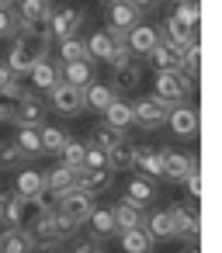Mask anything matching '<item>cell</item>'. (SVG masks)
<instances>
[{
  "label": "cell",
  "mask_w": 222,
  "mask_h": 253,
  "mask_svg": "<svg viewBox=\"0 0 222 253\" xmlns=\"http://www.w3.org/2000/svg\"><path fill=\"white\" fill-rule=\"evenodd\" d=\"M49 45H52V35L49 32H25V28H18L14 45L7 52V70L18 73V77L32 73V66L49 56Z\"/></svg>",
  "instance_id": "6da1fadb"
},
{
  "label": "cell",
  "mask_w": 222,
  "mask_h": 253,
  "mask_svg": "<svg viewBox=\"0 0 222 253\" xmlns=\"http://www.w3.org/2000/svg\"><path fill=\"white\" fill-rule=\"evenodd\" d=\"M77 229H80V225H73L70 218H63V215L56 211V205H52V208H45V211L39 215V222L32 225V239H35V246H59V243H66Z\"/></svg>",
  "instance_id": "7a4b0ae2"
},
{
  "label": "cell",
  "mask_w": 222,
  "mask_h": 253,
  "mask_svg": "<svg viewBox=\"0 0 222 253\" xmlns=\"http://www.w3.org/2000/svg\"><path fill=\"white\" fill-rule=\"evenodd\" d=\"M191 90H194V80H187L180 70H163V73H156L153 97H156L160 104H167V108H174V104H184Z\"/></svg>",
  "instance_id": "3957f363"
},
{
  "label": "cell",
  "mask_w": 222,
  "mask_h": 253,
  "mask_svg": "<svg viewBox=\"0 0 222 253\" xmlns=\"http://www.w3.org/2000/svg\"><path fill=\"white\" fill-rule=\"evenodd\" d=\"M56 211H59L63 218H70L73 225H84L87 215L94 211V194H87V191H80V187H70V191H63V194L56 198Z\"/></svg>",
  "instance_id": "277c9868"
},
{
  "label": "cell",
  "mask_w": 222,
  "mask_h": 253,
  "mask_svg": "<svg viewBox=\"0 0 222 253\" xmlns=\"http://www.w3.org/2000/svg\"><path fill=\"white\" fill-rule=\"evenodd\" d=\"M49 0H18V28L25 32H49Z\"/></svg>",
  "instance_id": "5b68a950"
},
{
  "label": "cell",
  "mask_w": 222,
  "mask_h": 253,
  "mask_svg": "<svg viewBox=\"0 0 222 253\" xmlns=\"http://www.w3.org/2000/svg\"><path fill=\"white\" fill-rule=\"evenodd\" d=\"M49 94V104L59 111V115H66V118H77L80 111H84V87H73V84H56L52 90H45Z\"/></svg>",
  "instance_id": "8992f818"
},
{
  "label": "cell",
  "mask_w": 222,
  "mask_h": 253,
  "mask_svg": "<svg viewBox=\"0 0 222 253\" xmlns=\"http://www.w3.org/2000/svg\"><path fill=\"white\" fill-rule=\"evenodd\" d=\"M84 21H87V14L80 11V7H63V11H52L49 14V35L52 39H73L77 32H84Z\"/></svg>",
  "instance_id": "52a82bcc"
},
{
  "label": "cell",
  "mask_w": 222,
  "mask_h": 253,
  "mask_svg": "<svg viewBox=\"0 0 222 253\" xmlns=\"http://www.w3.org/2000/svg\"><path fill=\"white\" fill-rule=\"evenodd\" d=\"M170 218H174L177 239H187V243L198 239L201 218H198V205H194V201H177V205H170Z\"/></svg>",
  "instance_id": "ba28073f"
},
{
  "label": "cell",
  "mask_w": 222,
  "mask_h": 253,
  "mask_svg": "<svg viewBox=\"0 0 222 253\" xmlns=\"http://www.w3.org/2000/svg\"><path fill=\"white\" fill-rule=\"evenodd\" d=\"M167 104H160L156 97H146V101H135L132 104V125H139V128H146V132H153V128H160V125H167Z\"/></svg>",
  "instance_id": "9c48e42d"
},
{
  "label": "cell",
  "mask_w": 222,
  "mask_h": 253,
  "mask_svg": "<svg viewBox=\"0 0 222 253\" xmlns=\"http://www.w3.org/2000/svg\"><path fill=\"white\" fill-rule=\"evenodd\" d=\"M45 118V104L35 94H21L18 97V111H14V125L18 128H39Z\"/></svg>",
  "instance_id": "30bf717a"
},
{
  "label": "cell",
  "mask_w": 222,
  "mask_h": 253,
  "mask_svg": "<svg viewBox=\"0 0 222 253\" xmlns=\"http://www.w3.org/2000/svg\"><path fill=\"white\" fill-rule=\"evenodd\" d=\"M125 42H129V52L132 56H146L160 42V28H153V25H132L125 32Z\"/></svg>",
  "instance_id": "8fae6325"
},
{
  "label": "cell",
  "mask_w": 222,
  "mask_h": 253,
  "mask_svg": "<svg viewBox=\"0 0 222 253\" xmlns=\"http://www.w3.org/2000/svg\"><path fill=\"white\" fill-rule=\"evenodd\" d=\"M167 122H170L174 135H180V139H187V135L198 132V111L187 108V104H174V108L167 111Z\"/></svg>",
  "instance_id": "7c38bea8"
},
{
  "label": "cell",
  "mask_w": 222,
  "mask_h": 253,
  "mask_svg": "<svg viewBox=\"0 0 222 253\" xmlns=\"http://www.w3.org/2000/svg\"><path fill=\"white\" fill-rule=\"evenodd\" d=\"M139 7L132 0H118V4H108V28H118V32H129L132 25H139Z\"/></svg>",
  "instance_id": "4fadbf2b"
},
{
  "label": "cell",
  "mask_w": 222,
  "mask_h": 253,
  "mask_svg": "<svg viewBox=\"0 0 222 253\" xmlns=\"http://www.w3.org/2000/svg\"><path fill=\"white\" fill-rule=\"evenodd\" d=\"M160 35H163V42H170L174 49H187L194 39H198V28H187L184 21H177L174 14L163 21V28H160Z\"/></svg>",
  "instance_id": "5bb4252c"
},
{
  "label": "cell",
  "mask_w": 222,
  "mask_h": 253,
  "mask_svg": "<svg viewBox=\"0 0 222 253\" xmlns=\"http://www.w3.org/2000/svg\"><path fill=\"white\" fill-rule=\"evenodd\" d=\"M111 170L104 167V170H94V167H80L77 170V187L80 191H87V194H101V191H108L111 187Z\"/></svg>",
  "instance_id": "9a60e30c"
},
{
  "label": "cell",
  "mask_w": 222,
  "mask_h": 253,
  "mask_svg": "<svg viewBox=\"0 0 222 253\" xmlns=\"http://www.w3.org/2000/svg\"><path fill=\"white\" fill-rule=\"evenodd\" d=\"M115 73H111V90L118 94V90H135L139 87V80H142V66L135 63V59H125L122 66H111Z\"/></svg>",
  "instance_id": "2e32d148"
},
{
  "label": "cell",
  "mask_w": 222,
  "mask_h": 253,
  "mask_svg": "<svg viewBox=\"0 0 222 253\" xmlns=\"http://www.w3.org/2000/svg\"><path fill=\"white\" fill-rule=\"evenodd\" d=\"M59 80L73 84V87H87L94 80V63L90 59H77V63H59Z\"/></svg>",
  "instance_id": "e0dca14e"
},
{
  "label": "cell",
  "mask_w": 222,
  "mask_h": 253,
  "mask_svg": "<svg viewBox=\"0 0 222 253\" xmlns=\"http://www.w3.org/2000/svg\"><path fill=\"white\" fill-rule=\"evenodd\" d=\"M135 153H139L135 142L125 135L122 142H115V146L108 149V170H111V173H115V170H132V167H135Z\"/></svg>",
  "instance_id": "ac0fdd59"
},
{
  "label": "cell",
  "mask_w": 222,
  "mask_h": 253,
  "mask_svg": "<svg viewBox=\"0 0 222 253\" xmlns=\"http://www.w3.org/2000/svg\"><path fill=\"white\" fill-rule=\"evenodd\" d=\"M142 229L153 236V243L160 239H177V229H174V218H170V208H160V211H153L146 222H142Z\"/></svg>",
  "instance_id": "d6986e66"
},
{
  "label": "cell",
  "mask_w": 222,
  "mask_h": 253,
  "mask_svg": "<svg viewBox=\"0 0 222 253\" xmlns=\"http://www.w3.org/2000/svg\"><path fill=\"white\" fill-rule=\"evenodd\" d=\"M146 56H149V63L156 66V73H163V70H180V49H174V45L163 42V39H160Z\"/></svg>",
  "instance_id": "ffe728a7"
},
{
  "label": "cell",
  "mask_w": 222,
  "mask_h": 253,
  "mask_svg": "<svg viewBox=\"0 0 222 253\" xmlns=\"http://www.w3.org/2000/svg\"><path fill=\"white\" fill-rule=\"evenodd\" d=\"M118 243H122V253H153V236L135 225V229H122L118 232Z\"/></svg>",
  "instance_id": "44dd1931"
},
{
  "label": "cell",
  "mask_w": 222,
  "mask_h": 253,
  "mask_svg": "<svg viewBox=\"0 0 222 253\" xmlns=\"http://www.w3.org/2000/svg\"><path fill=\"white\" fill-rule=\"evenodd\" d=\"M35 239L28 229H4L0 232V253H32Z\"/></svg>",
  "instance_id": "7402d4cb"
},
{
  "label": "cell",
  "mask_w": 222,
  "mask_h": 253,
  "mask_svg": "<svg viewBox=\"0 0 222 253\" xmlns=\"http://www.w3.org/2000/svg\"><path fill=\"white\" fill-rule=\"evenodd\" d=\"M101 115H104V125H111V128H118V132H129V128H132V104L122 101V97H115Z\"/></svg>",
  "instance_id": "603a6c76"
},
{
  "label": "cell",
  "mask_w": 222,
  "mask_h": 253,
  "mask_svg": "<svg viewBox=\"0 0 222 253\" xmlns=\"http://www.w3.org/2000/svg\"><path fill=\"white\" fill-rule=\"evenodd\" d=\"M42 177H45V191H49V194H56V198H59L63 191L77 187V170H70V167H63V163H59V167H52V170H45Z\"/></svg>",
  "instance_id": "cb8c5ba5"
},
{
  "label": "cell",
  "mask_w": 222,
  "mask_h": 253,
  "mask_svg": "<svg viewBox=\"0 0 222 253\" xmlns=\"http://www.w3.org/2000/svg\"><path fill=\"white\" fill-rule=\"evenodd\" d=\"M153 198H156V184H153L149 177H132V180H129V187H125V201H129V205L146 208Z\"/></svg>",
  "instance_id": "d4e9b609"
},
{
  "label": "cell",
  "mask_w": 222,
  "mask_h": 253,
  "mask_svg": "<svg viewBox=\"0 0 222 253\" xmlns=\"http://www.w3.org/2000/svg\"><path fill=\"white\" fill-rule=\"evenodd\" d=\"M118 94L111 90V84H97V80H90L87 87H84V108H94V111H104L111 101H115Z\"/></svg>",
  "instance_id": "484cf974"
},
{
  "label": "cell",
  "mask_w": 222,
  "mask_h": 253,
  "mask_svg": "<svg viewBox=\"0 0 222 253\" xmlns=\"http://www.w3.org/2000/svg\"><path fill=\"white\" fill-rule=\"evenodd\" d=\"M191 167H198V160H191L184 153H163V177L167 180H184Z\"/></svg>",
  "instance_id": "4316f807"
},
{
  "label": "cell",
  "mask_w": 222,
  "mask_h": 253,
  "mask_svg": "<svg viewBox=\"0 0 222 253\" xmlns=\"http://www.w3.org/2000/svg\"><path fill=\"white\" fill-rule=\"evenodd\" d=\"M42 191H45V177H42V170H21V173H18L14 194H21V198H39Z\"/></svg>",
  "instance_id": "83f0119b"
},
{
  "label": "cell",
  "mask_w": 222,
  "mask_h": 253,
  "mask_svg": "<svg viewBox=\"0 0 222 253\" xmlns=\"http://www.w3.org/2000/svg\"><path fill=\"white\" fill-rule=\"evenodd\" d=\"M87 225L94 229V239H104V236H115V232H118L111 208H97V205H94V211L87 215Z\"/></svg>",
  "instance_id": "f1b7e54d"
},
{
  "label": "cell",
  "mask_w": 222,
  "mask_h": 253,
  "mask_svg": "<svg viewBox=\"0 0 222 253\" xmlns=\"http://www.w3.org/2000/svg\"><path fill=\"white\" fill-rule=\"evenodd\" d=\"M32 84H35V87H42V90H52V87L59 84V66L45 56L42 63H35V66H32Z\"/></svg>",
  "instance_id": "f546056e"
},
{
  "label": "cell",
  "mask_w": 222,
  "mask_h": 253,
  "mask_svg": "<svg viewBox=\"0 0 222 253\" xmlns=\"http://www.w3.org/2000/svg\"><path fill=\"white\" fill-rule=\"evenodd\" d=\"M111 215H115V225H118V232L122 229H135V225H142V208H135V205H129L125 198L111 208Z\"/></svg>",
  "instance_id": "4dcf8cb0"
},
{
  "label": "cell",
  "mask_w": 222,
  "mask_h": 253,
  "mask_svg": "<svg viewBox=\"0 0 222 253\" xmlns=\"http://www.w3.org/2000/svg\"><path fill=\"white\" fill-rule=\"evenodd\" d=\"M111 49H115V42H111L108 32H94V35L87 39V56H90V63H108Z\"/></svg>",
  "instance_id": "1f68e13d"
},
{
  "label": "cell",
  "mask_w": 222,
  "mask_h": 253,
  "mask_svg": "<svg viewBox=\"0 0 222 253\" xmlns=\"http://www.w3.org/2000/svg\"><path fill=\"white\" fill-rule=\"evenodd\" d=\"M135 167H139L149 180H156V177H163V153H156V149H139V153H135Z\"/></svg>",
  "instance_id": "d6a6232c"
},
{
  "label": "cell",
  "mask_w": 222,
  "mask_h": 253,
  "mask_svg": "<svg viewBox=\"0 0 222 253\" xmlns=\"http://www.w3.org/2000/svg\"><path fill=\"white\" fill-rule=\"evenodd\" d=\"M39 135H42V153H59V149L70 142V132H66V128H56V125L39 128Z\"/></svg>",
  "instance_id": "836d02e7"
},
{
  "label": "cell",
  "mask_w": 222,
  "mask_h": 253,
  "mask_svg": "<svg viewBox=\"0 0 222 253\" xmlns=\"http://www.w3.org/2000/svg\"><path fill=\"white\" fill-rule=\"evenodd\" d=\"M59 59H63V63L90 59V56H87V42H84V39H77V35H73V39H63V42H59Z\"/></svg>",
  "instance_id": "e575fe53"
},
{
  "label": "cell",
  "mask_w": 222,
  "mask_h": 253,
  "mask_svg": "<svg viewBox=\"0 0 222 253\" xmlns=\"http://www.w3.org/2000/svg\"><path fill=\"white\" fill-rule=\"evenodd\" d=\"M14 142H18V149H21L28 160H32V156H42V135H39V128H21Z\"/></svg>",
  "instance_id": "d590c367"
},
{
  "label": "cell",
  "mask_w": 222,
  "mask_h": 253,
  "mask_svg": "<svg viewBox=\"0 0 222 253\" xmlns=\"http://www.w3.org/2000/svg\"><path fill=\"white\" fill-rule=\"evenodd\" d=\"M84 153H87V142H77V139L70 135V142L59 149V156H63V167H70V170H80V167H84Z\"/></svg>",
  "instance_id": "8d00e7d4"
},
{
  "label": "cell",
  "mask_w": 222,
  "mask_h": 253,
  "mask_svg": "<svg viewBox=\"0 0 222 253\" xmlns=\"http://www.w3.org/2000/svg\"><path fill=\"white\" fill-rule=\"evenodd\" d=\"M125 139V132H118V128H111V125H97L94 132H90V146H101L104 153L115 146V142H122Z\"/></svg>",
  "instance_id": "74e56055"
},
{
  "label": "cell",
  "mask_w": 222,
  "mask_h": 253,
  "mask_svg": "<svg viewBox=\"0 0 222 253\" xmlns=\"http://www.w3.org/2000/svg\"><path fill=\"white\" fill-rule=\"evenodd\" d=\"M25 163H28V156L18 149V142H4V146H0V170H18Z\"/></svg>",
  "instance_id": "f35d334b"
},
{
  "label": "cell",
  "mask_w": 222,
  "mask_h": 253,
  "mask_svg": "<svg viewBox=\"0 0 222 253\" xmlns=\"http://www.w3.org/2000/svg\"><path fill=\"white\" fill-rule=\"evenodd\" d=\"M18 35V14L14 7H0V39H14Z\"/></svg>",
  "instance_id": "ab89813d"
},
{
  "label": "cell",
  "mask_w": 222,
  "mask_h": 253,
  "mask_svg": "<svg viewBox=\"0 0 222 253\" xmlns=\"http://www.w3.org/2000/svg\"><path fill=\"white\" fill-rule=\"evenodd\" d=\"M174 18H177V21H184L187 28H198V18H201V11H198V4H177Z\"/></svg>",
  "instance_id": "60d3db41"
},
{
  "label": "cell",
  "mask_w": 222,
  "mask_h": 253,
  "mask_svg": "<svg viewBox=\"0 0 222 253\" xmlns=\"http://www.w3.org/2000/svg\"><path fill=\"white\" fill-rule=\"evenodd\" d=\"M84 167L104 170V167H108V153H104L101 146H87V153H84Z\"/></svg>",
  "instance_id": "b9f144b4"
},
{
  "label": "cell",
  "mask_w": 222,
  "mask_h": 253,
  "mask_svg": "<svg viewBox=\"0 0 222 253\" xmlns=\"http://www.w3.org/2000/svg\"><path fill=\"white\" fill-rule=\"evenodd\" d=\"M184 184H187V191H191V198L198 201V198H201V173H198V167H191V170H187V177H184Z\"/></svg>",
  "instance_id": "7bdbcfd3"
},
{
  "label": "cell",
  "mask_w": 222,
  "mask_h": 253,
  "mask_svg": "<svg viewBox=\"0 0 222 253\" xmlns=\"http://www.w3.org/2000/svg\"><path fill=\"white\" fill-rule=\"evenodd\" d=\"M0 94H4V97H21V94H25V90H21V77L11 73V80L4 84V90H0Z\"/></svg>",
  "instance_id": "ee69618b"
},
{
  "label": "cell",
  "mask_w": 222,
  "mask_h": 253,
  "mask_svg": "<svg viewBox=\"0 0 222 253\" xmlns=\"http://www.w3.org/2000/svg\"><path fill=\"white\" fill-rule=\"evenodd\" d=\"M73 253H101V246H97L94 239H87V243H80V246H77Z\"/></svg>",
  "instance_id": "f6af8a7d"
},
{
  "label": "cell",
  "mask_w": 222,
  "mask_h": 253,
  "mask_svg": "<svg viewBox=\"0 0 222 253\" xmlns=\"http://www.w3.org/2000/svg\"><path fill=\"white\" fill-rule=\"evenodd\" d=\"M7 198H11V191L0 187V225H4V215H7Z\"/></svg>",
  "instance_id": "bcb514c9"
},
{
  "label": "cell",
  "mask_w": 222,
  "mask_h": 253,
  "mask_svg": "<svg viewBox=\"0 0 222 253\" xmlns=\"http://www.w3.org/2000/svg\"><path fill=\"white\" fill-rule=\"evenodd\" d=\"M132 4H135L139 11H153V7H156V0H132Z\"/></svg>",
  "instance_id": "7dc6e473"
},
{
  "label": "cell",
  "mask_w": 222,
  "mask_h": 253,
  "mask_svg": "<svg viewBox=\"0 0 222 253\" xmlns=\"http://www.w3.org/2000/svg\"><path fill=\"white\" fill-rule=\"evenodd\" d=\"M7 80H11V70H7V66H0V90H4Z\"/></svg>",
  "instance_id": "c3c4849f"
},
{
  "label": "cell",
  "mask_w": 222,
  "mask_h": 253,
  "mask_svg": "<svg viewBox=\"0 0 222 253\" xmlns=\"http://www.w3.org/2000/svg\"><path fill=\"white\" fill-rule=\"evenodd\" d=\"M18 4V0H0V7H14Z\"/></svg>",
  "instance_id": "681fc988"
},
{
  "label": "cell",
  "mask_w": 222,
  "mask_h": 253,
  "mask_svg": "<svg viewBox=\"0 0 222 253\" xmlns=\"http://www.w3.org/2000/svg\"><path fill=\"white\" fill-rule=\"evenodd\" d=\"M184 253H198V243H194V246H187V250H184Z\"/></svg>",
  "instance_id": "f907efd6"
},
{
  "label": "cell",
  "mask_w": 222,
  "mask_h": 253,
  "mask_svg": "<svg viewBox=\"0 0 222 253\" xmlns=\"http://www.w3.org/2000/svg\"><path fill=\"white\" fill-rule=\"evenodd\" d=\"M177 4H198V0H177Z\"/></svg>",
  "instance_id": "816d5d0a"
},
{
  "label": "cell",
  "mask_w": 222,
  "mask_h": 253,
  "mask_svg": "<svg viewBox=\"0 0 222 253\" xmlns=\"http://www.w3.org/2000/svg\"><path fill=\"white\" fill-rule=\"evenodd\" d=\"M101 4H118V0H101Z\"/></svg>",
  "instance_id": "f5cc1de1"
}]
</instances>
